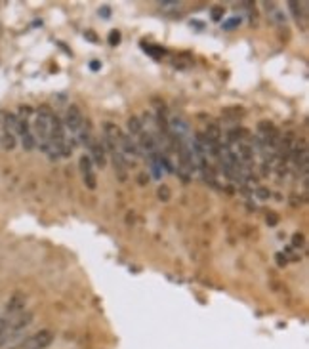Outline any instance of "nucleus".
<instances>
[{
    "instance_id": "1",
    "label": "nucleus",
    "mask_w": 309,
    "mask_h": 349,
    "mask_svg": "<svg viewBox=\"0 0 309 349\" xmlns=\"http://www.w3.org/2000/svg\"><path fill=\"white\" fill-rule=\"evenodd\" d=\"M52 119L54 114L50 113L48 107H41L36 111V119H34V134L36 135L34 140H38L41 145L50 141V132H52Z\"/></svg>"
},
{
    "instance_id": "2",
    "label": "nucleus",
    "mask_w": 309,
    "mask_h": 349,
    "mask_svg": "<svg viewBox=\"0 0 309 349\" xmlns=\"http://www.w3.org/2000/svg\"><path fill=\"white\" fill-rule=\"evenodd\" d=\"M52 342H54V332L42 328L38 332H34L33 336L25 338L17 349H46L52 345Z\"/></svg>"
},
{
    "instance_id": "3",
    "label": "nucleus",
    "mask_w": 309,
    "mask_h": 349,
    "mask_svg": "<svg viewBox=\"0 0 309 349\" xmlns=\"http://www.w3.org/2000/svg\"><path fill=\"white\" fill-rule=\"evenodd\" d=\"M79 170H81L86 189H90V191L98 189V178L94 174V164H92V159L88 154H82L81 159H79Z\"/></svg>"
},
{
    "instance_id": "4",
    "label": "nucleus",
    "mask_w": 309,
    "mask_h": 349,
    "mask_svg": "<svg viewBox=\"0 0 309 349\" xmlns=\"http://www.w3.org/2000/svg\"><path fill=\"white\" fill-rule=\"evenodd\" d=\"M119 140H121V130L113 122H105L103 124V143H105V151L114 153V151H121L119 149Z\"/></svg>"
},
{
    "instance_id": "5",
    "label": "nucleus",
    "mask_w": 309,
    "mask_h": 349,
    "mask_svg": "<svg viewBox=\"0 0 309 349\" xmlns=\"http://www.w3.org/2000/svg\"><path fill=\"white\" fill-rule=\"evenodd\" d=\"M82 124H84V117H82L81 113V107L79 105H69L67 107V113H65V130L67 132H71V134H76L79 130L82 128Z\"/></svg>"
},
{
    "instance_id": "6",
    "label": "nucleus",
    "mask_w": 309,
    "mask_h": 349,
    "mask_svg": "<svg viewBox=\"0 0 309 349\" xmlns=\"http://www.w3.org/2000/svg\"><path fill=\"white\" fill-rule=\"evenodd\" d=\"M88 147H90V159H92V164H95V166L100 168H105V164H107V151H105V145L101 143L100 140H95V138H92V140L88 141Z\"/></svg>"
},
{
    "instance_id": "7",
    "label": "nucleus",
    "mask_w": 309,
    "mask_h": 349,
    "mask_svg": "<svg viewBox=\"0 0 309 349\" xmlns=\"http://www.w3.org/2000/svg\"><path fill=\"white\" fill-rule=\"evenodd\" d=\"M25 305H27V296L23 294V292H14L6 303V317L12 319V317L23 313V311H25Z\"/></svg>"
},
{
    "instance_id": "8",
    "label": "nucleus",
    "mask_w": 309,
    "mask_h": 349,
    "mask_svg": "<svg viewBox=\"0 0 309 349\" xmlns=\"http://www.w3.org/2000/svg\"><path fill=\"white\" fill-rule=\"evenodd\" d=\"M170 128H172V132L178 135V140H182V141L191 135L187 121H183L182 117H172V119H170Z\"/></svg>"
},
{
    "instance_id": "9",
    "label": "nucleus",
    "mask_w": 309,
    "mask_h": 349,
    "mask_svg": "<svg viewBox=\"0 0 309 349\" xmlns=\"http://www.w3.org/2000/svg\"><path fill=\"white\" fill-rule=\"evenodd\" d=\"M119 149H121L122 154L134 157V159H138V157H140V153H138V145H136L134 141H132V138H130V135L122 134V132H121V140H119Z\"/></svg>"
},
{
    "instance_id": "10",
    "label": "nucleus",
    "mask_w": 309,
    "mask_h": 349,
    "mask_svg": "<svg viewBox=\"0 0 309 349\" xmlns=\"http://www.w3.org/2000/svg\"><path fill=\"white\" fill-rule=\"evenodd\" d=\"M111 154V159H113V166H114V172H117V178L121 180V182H126V161H124V157H122L121 151H114V153H109Z\"/></svg>"
},
{
    "instance_id": "11",
    "label": "nucleus",
    "mask_w": 309,
    "mask_h": 349,
    "mask_svg": "<svg viewBox=\"0 0 309 349\" xmlns=\"http://www.w3.org/2000/svg\"><path fill=\"white\" fill-rule=\"evenodd\" d=\"M136 145H140L141 151H143V153H147L149 157L157 154V143H154L153 135L149 134V132H141V134H140V143H136Z\"/></svg>"
},
{
    "instance_id": "12",
    "label": "nucleus",
    "mask_w": 309,
    "mask_h": 349,
    "mask_svg": "<svg viewBox=\"0 0 309 349\" xmlns=\"http://www.w3.org/2000/svg\"><path fill=\"white\" fill-rule=\"evenodd\" d=\"M202 135H204L206 141H210V143H220V140H222V130H220L218 124H208Z\"/></svg>"
},
{
    "instance_id": "13",
    "label": "nucleus",
    "mask_w": 309,
    "mask_h": 349,
    "mask_svg": "<svg viewBox=\"0 0 309 349\" xmlns=\"http://www.w3.org/2000/svg\"><path fill=\"white\" fill-rule=\"evenodd\" d=\"M0 143L4 145V149L12 151V149L15 147V143H17V140H15V134H14V132H10V130H2V134H0Z\"/></svg>"
},
{
    "instance_id": "14",
    "label": "nucleus",
    "mask_w": 309,
    "mask_h": 349,
    "mask_svg": "<svg viewBox=\"0 0 309 349\" xmlns=\"http://www.w3.org/2000/svg\"><path fill=\"white\" fill-rule=\"evenodd\" d=\"M143 132V126H141V121L138 117H130L128 119V134L130 135H140Z\"/></svg>"
},
{
    "instance_id": "15",
    "label": "nucleus",
    "mask_w": 309,
    "mask_h": 349,
    "mask_svg": "<svg viewBox=\"0 0 309 349\" xmlns=\"http://www.w3.org/2000/svg\"><path fill=\"white\" fill-rule=\"evenodd\" d=\"M157 197L161 199L162 202H168L170 197H172V193H170V187L168 185H159V189H157Z\"/></svg>"
},
{
    "instance_id": "16",
    "label": "nucleus",
    "mask_w": 309,
    "mask_h": 349,
    "mask_svg": "<svg viewBox=\"0 0 309 349\" xmlns=\"http://www.w3.org/2000/svg\"><path fill=\"white\" fill-rule=\"evenodd\" d=\"M159 6H161V10H178V8L182 6V2H176V0H162V2H159Z\"/></svg>"
},
{
    "instance_id": "17",
    "label": "nucleus",
    "mask_w": 309,
    "mask_h": 349,
    "mask_svg": "<svg viewBox=\"0 0 309 349\" xmlns=\"http://www.w3.org/2000/svg\"><path fill=\"white\" fill-rule=\"evenodd\" d=\"M241 25V17H231V20H227L225 23H223L222 27L225 29V31H229V29H235Z\"/></svg>"
},
{
    "instance_id": "18",
    "label": "nucleus",
    "mask_w": 309,
    "mask_h": 349,
    "mask_svg": "<svg viewBox=\"0 0 309 349\" xmlns=\"http://www.w3.org/2000/svg\"><path fill=\"white\" fill-rule=\"evenodd\" d=\"M119 42H121V33H119V31H111V33H109V44H111V46H117Z\"/></svg>"
},
{
    "instance_id": "19",
    "label": "nucleus",
    "mask_w": 309,
    "mask_h": 349,
    "mask_svg": "<svg viewBox=\"0 0 309 349\" xmlns=\"http://www.w3.org/2000/svg\"><path fill=\"white\" fill-rule=\"evenodd\" d=\"M6 328H8V317H0V338L4 336Z\"/></svg>"
},
{
    "instance_id": "20",
    "label": "nucleus",
    "mask_w": 309,
    "mask_h": 349,
    "mask_svg": "<svg viewBox=\"0 0 309 349\" xmlns=\"http://www.w3.org/2000/svg\"><path fill=\"white\" fill-rule=\"evenodd\" d=\"M222 14H223V8H214V10H212V17H214V21H220Z\"/></svg>"
},
{
    "instance_id": "21",
    "label": "nucleus",
    "mask_w": 309,
    "mask_h": 349,
    "mask_svg": "<svg viewBox=\"0 0 309 349\" xmlns=\"http://www.w3.org/2000/svg\"><path fill=\"white\" fill-rule=\"evenodd\" d=\"M292 242H294V246H302V244H303V237H302V233H296L294 239H292Z\"/></svg>"
},
{
    "instance_id": "22",
    "label": "nucleus",
    "mask_w": 309,
    "mask_h": 349,
    "mask_svg": "<svg viewBox=\"0 0 309 349\" xmlns=\"http://www.w3.org/2000/svg\"><path fill=\"white\" fill-rule=\"evenodd\" d=\"M277 222H279V220H277L275 214H267V223H269V225H277Z\"/></svg>"
},
{
    "instance_id": "23",
    "label": "nucleus",
    "mask_w": 309,
    "mask_h": 349,
    "mask_svg": "<svg viewBox=\"0 0 309 349\" xmlns=\"http://www.w3.org/2000/svg\"><path fill=\"white\" fill-rule=\"evenodd\" d=\"M277 262H279L281 267H284V265H286V258H284L282 254H277Z\"/></svg>"
},
{
    "instance_id": "24",
    "label": "nucleus",
    "mask_w": 309,
    "mask_h": 349,
    "mask_svg": "<svg viewBox=\"0 0 309 349\" xmlns=\"http://www.w3.org/2000/svg\"><path fill=\"white\" fill-rule=\"evenodd\" d=\"M258 195L262 197V199H267L269 193H267V191H263V187H260V189H258Z\"/></svg>"
},
{
    "instance_id": "25",
    "label": "nucleus",
    "mask_w": 309,
    "mask_h": 349,
    "mask_svg": "<svg viewBox=\"0 0 309 349\" xmlns=\"http://www.w3.org/2000/svg\"><path fill=\"white\" fill-rule=\"evenodd\" d=\"M92 69L98 71V69H100V63H98V61H92Z\"/></svg>"
}]
</instances>
